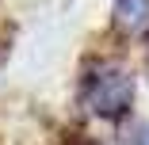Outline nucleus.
I'll return each mask as SVG.
<instances>
[{
    "label": "nucleus",
    "instance_id": "f257e3e1",
    "mask_svg": "<svg viewBox=\"0 0 149 145\" xmlns=\"http://www.w3.org/2000/svg\"><path fill=\"white\" fill-rule=\"evenodd\" d=\"M80 103L100 119H123L134 107V76L111 57L88 61L80 73Z\"/></svg>",
    "mask_w": 149,
    "mask_h": 145
},
{
    "label": "nucleus",
    "instance_id": "f03ea898",
    "mask_svg": "<svg viewBox=\"0 0 149 145\" xmlns=\"http://www.w3.org/2000/svg\"><path fill=\"white\" fill-rule=\"evenodd\" d=\"M115 23L126 35H149V0H115Z\"/></svg>",
    "mask_w": 149,
    "mask_h": 145
},
{
    "label": "nucleus",
    "instance_id": "7ed1b4c3",
    "mask_svg": "<svg viewBox=\"0 0 149 145\" xmlns=\"http://www.w3.org/2000/svg\"><path fill=\"white\" fill-rule=\"evenodd\" d=\"M130 145H149V126H138L134 130V141Z\"/></svg>",
    "mask_w": 149,
    "mask_h": 145
}]
</instances>
